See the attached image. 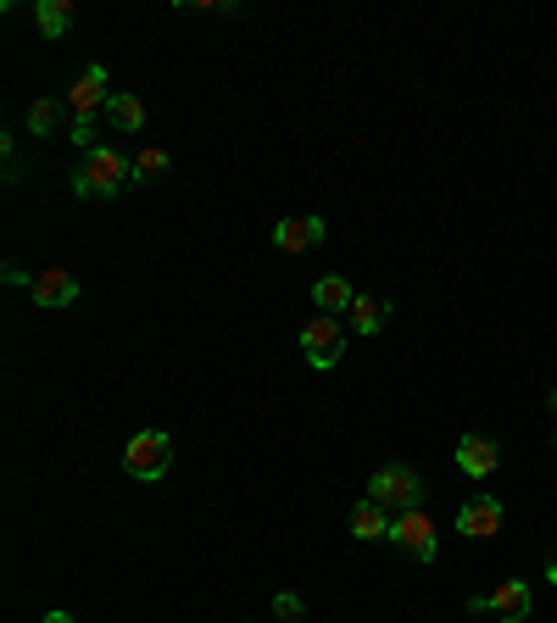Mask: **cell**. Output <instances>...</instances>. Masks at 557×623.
<instances>
[{"mask_svg": "<svg viewBox=\"0 0 557 623\" xmlns=\"http://www.w3.org/2000/svg\"><path fill=\"white\" fill-rule=\"evenodd\" d=\"M351 535H357V540H385V535H391V512H385L380 501L362 496V501L351 507Z\"/></svg>", "mask_w": 557, "mask_h": 623, "instance_id": "cell-12", "label": "cell"}, {"mask_svg": "<svg viewBox=\"0 0 557 623\" xmlns=\"http://www.w3.org/2000/svg\"><path fill=\"white\" fill-rule=\"evenodd\" d=\"M112 101V89H107V67H84L78 78H73V89H67V112L73 117H89L96 107H107Z\"/></svg>", "mask_w": 557, "mask_h": 623, "instance_id": "cell-9", "label": "cell"}, {"mask_svg": "<svg viewBox=\"0 0 557 623\" xmlns=\"http://www.w3.org/2000/svg\"><path fill=\"white\" fill-rule=\"evenodd\" d=\"M107 123H112L117 134H139V128H146V107H139L134 95L112 89V101H107Z\"/></svg>", "mask_w": 557, "mask_h": 623, "instance_id": "cell-14", "label": "cell"}, {"mask_svg": "<svg viewBox=\"0 0 557 623\" xmlns=\"http://www.w3.org/2000/svg\"><path fill=\"white\" fill-rule=\"evenodd\" d=\"M546 580H552V585H557V551H552V557H546Z\"/></svg>", "mask_w": 557, "mask_h": 623, "instance_id": "cell-22", "label": "cell"}, {"mask_svg": "<svg viewBox=\"0 0 557 623\" xmlns=\"http://www.w3.org/2000/svg\"><path fill=\"white\" fill-rule=\"evenodd\" d=\"M273 246L278 251H312V246H323V217H278L273 223Z\"/></svg>", "mask_w": 557, "mask_h": 623, "instance_id": "cell-11", "label": "cell"}, {"mask_svg": "<svg viewBox=\"0 0 557 623\" xmlns=\"http://www.w3.org/2000/svg\"><path fill=\"white\" fill-rule=\"evenodd\" d=\"M123 184H134V162H123L112 146L84 151V162L73 167V196L78 201H112Z\"/></svg>", "mask_w": 557, "mask_h": 623, "instance_id": "cell-1", "label": "cell"}, {"mask_svg": "<svg viewBox=\"0 0 557 623\" xmlns=\"http://www.w3.org/2000/svg\"><path fill=\"white\" fill-rule=\"evenodd\" d=\"M496 462H502V446L496 440H485V435H462L457 440V468L469 473V478H491Z\"/></svg>", "mask_w": 557, "mask_h": 623, "instance_id": "cell-10", "label": "cell"}, {"mask_svg": "<svg viewBox=\"0 0 557 623\" xmlns=\"http://www.w3.org/2000/svg\"><path fill=\"white\" fill-rule=\"evenodd\" d=\"M385 317H391V307H385V301L357 296V301H351V312H346V328H351V334H380V328H385Z\"/></svg>", "mask_w": 557, "mask_h": 623, "instance_id": "cell-15", "label": "cell"}, {"mask_svg": "<svg viewBox=\"0 0 557 623\" xmlns=\"http://www.w3.org/2000/svg\"><path fill=\"white\" fill-rule=\"evenodd\" d=\"M123 468H128L134 478H162V473L173 468V440L162 435V428H146V435H134V440L123 446Z\"/></svg>", "mask_w": 557, "mask_h": 623, "instance_id": "cell-4", "label": "cell"}, {"mask_svg": "<svg viewBox=\"0 0 557 623\" xmlns=\"http://www.w3.org/2000/svg\"><path fill=\"white\" fill-rule=\"evenodd\" d=\"M28 296H34V307H45V312H62V307L78 301V278H73L67 267H39V273H28Z\"/></svg>", "mask_w": 557, "mask_h": 623, "instance_id": "cell-7", "label": "cell"}, {"mask_svg": "<svg viewBox=\"0 0 557 623\" xmlns=\"http://www.w3.org/2000/svg\"><path fill=\"white\" fill-rule=\"evenodd\" d=\"M391 546L407 551L412 562H435V518L430 512H396L391 518Z\"/></svg>", "mask_w": 557, "mask_h": 623, "instance_id": "cell-5", "label": "cell"}, {"mask_svg": "<svg viewBox=\"0 0 557 623\" xmlns=\"http://www.w3.org/2000/svg\"><path fill=\"white\" fill-rule=\"evenodd\" d=\"M502 529V501L496 496H474V501H462L457 512V535H469V540H491Z\"/></svg>", "mask_w": 557, "mask_h": 623, "instance_id": "cell-8", "label": "cell"}, {"mask_svg": "<svg viewBox=\"0 0 557 623\" xmlns=\"http://www.w3.org/2000/svg\"><path fill=\"white\" fill-rule=\"evenodd\" d=\"M162 173H168V151L151 146V151L134 157V184H151V178H162Z\"/></svg>", "mask_w": 557, "mask_h": 623, "instance_id": "cell-18", "label": "cell"}, {"mask_svg": "<svg viewBox=\"0 0 557 623\" xmlns=\"http://www.w3.org/2000/svg\"><path fill=\"white\" fill-rule=\"evenodd\" d=\"M530 607H535V596H530L524 580H502L491 596H469V612H496V618H507V623H524Z\"/></svg>", "mask_w": 557, "mask_h": 623, "instance_id": "cell-6", "label": "cell"}, {"mask_svg": "<svg viewBox=\"0 0 557 623\" xmlns=\"http://www.w3.org/2000/svg\"><path fill=\"white\" fill-rule=\"evenodd\" d=\"M368 501H380L391 518L396 512H418V501H424V478H418L412 468H380L374 478H368Z\"/></svg>", "mask_w": 557, "mask_h": 623, "instance_id": "cell-2", "label": "cell"}, {"mask_svg": "<svg viewBox=\"0 0 557 623\" xmlns=\"http://www.w3.org/2000/svg\"><path fill=\"white\" fill-rule=\"evenodd\" d=\"M546 407H552V418H557V390H552V401H546Z\"/></svg>", "mask_w": 557, "mask_h": 623, "instance_id": "cell-23", "label": "cell"}, {"mask_svg": "<svg viewBox=\"0 0 557 623\" xmlns=\"http://www.w3.org/2000/svg\"><path fill=\"white\" fill-rule=\"evenodd\" d=\"M62 112H67V101H51V95H39V101L28 107V128H34V139L62 134Z\"/></svg>", "mask_w": 557, "mask_h": 623, "instance_id": "cell-17", "label": "cell"}, {"mask_svg": "<svg viewBox=\"0 0 557 623\" xmlns=\"http://www.w3.org/2000/svg\"><path fill=\"white\" fill-rule=\"evenodd\" d=\"M45 623H73V612H45Z\"/></svg>", "mask_w": 557, "mask_h": 623, "instance_id": "cell-21", "label": "cell"}, {"mask_svg": "<svg viewBox=\"0 0 557 623\" xmlns=\"http://www.w3.org/2000/svg\"><path fill=\"white\" fill-rule=\"evenodd\" d=\"M273 612L278 618H301V596H273Z\"/></svg>", "mask_w": 557, "mask_h": 623, "instance_id": "cell-20", "label": "cell"}, {"mask_svg": "<svg viewBox=\"0 0 557 623\" xmlns=\"http://www.w3.org/2000/svg\"><path fill=\"white\" fill-rule=\"evenodd\" d=\"M301 357L318 367V373H330L341 357H346V323L330 317V312H318L301 323Z\"/></svg>", "mask_w": 557, "mask_h": 623, "instance_id": "cell-3", "label": "cell"}, {"mask_svg": "<svg viewBox=\"0 0 557 623\" xmlns=\"http://www.w3.org/2000/svg\"><path fill=\"white\" fill-rule=\"evenodd\" d=\"M34 17L45 39H62L73 28V0H34Z\"/></svg>", "mask_w": 557, "mask_h": 623, "instance_id": "cell-16", "label": "cell"}, {"mask_svg": "<svg viewBox=\"0 0 557 623\" xmlns=\"http://www.w3.org/2000/svg\"><path fill=\"white\" fill-rule=\"evenodd\" d=\"M67 139H73V146H78V151H96V146H101V139H96V128H89V117H73V128H67Z\"/></svg>", "mask_w": 557, "mask_h": 623, "instance_id": "cell-19", "label": "cell"}, {"mask_svg": "<svg viewBox=\"0 0 557 623\" xmlns=\"http://www.w3.org/2000/svg\"><path fill=\"white\" fill-rule=\"evenodd\" d=\"M312 301H318V312H351V301H357V290H351V284L341 278V273H330V278H318L312 284Z\"/></svg>", "mask_w": 557, "mask_h": 623, "instance_id": "cell-13", "label": "cell"}]
</instances>
